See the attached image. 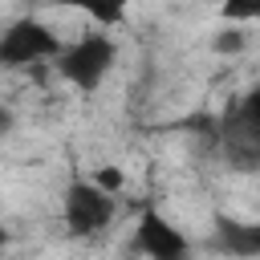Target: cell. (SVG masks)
Instances as JSON below:
<instances>
[{"instance_id":"8fae6325","label":"cell","mask_w":260,"mask_h":260,"mask_svg":"<svg viewBox=\"0 0 260 260\" xmlns=\"http://www.w3.org/2000/svg\"><path fill=\"white\" fill-rule=\"evenodd\" d=\"M12 126H16V114H12L8 106H0V138H4V134H8Z\"/></svg>"},{"instance_id":"8992f818","label":"cell","mask_w":260,"mask_h":260,"mask_svg":"<svg viewBox=\"0 0 260 260\" xmlns=\"http://www.w3.org/2000/svg\"><path fill=\"white\" fill-rule=\"evenodd\" d=\"M211 248L219 256H232V260H256L260 256V228L244 223V219H232V215H215Z\"/></svg>"},{"instance_id":"ba28073f","label":"cell","mask_w":260,"mask_h":260,"mask_svg":"<svg viewBox=\"0 0 260 260\" xmlns=\"http://www.w3.org/2000/svg\"><path fill=\"white\" fill-rule=\"evenodd\" d=\"M244 45H248V32H240V28H223L215 37V53H240Z\"/></svg>"},{"instance_id":"9c48e42d","label":"cell","mask_w":260,"mask_h":260,"mask_svg":"<svg viewBox=\"0 0 260 260\" xmlns=\"http://www.w3.org/2000/svg\"><path fill=\"white\" fill-rule=\"evenodd\" d=\"M85 12H89L98 24H118V20H126V12H122V8H85Z\"/></svg>"},{"instance_id":"6da1fadb","label":"cell","mask_w":260,"mask_h":260,"mask_svg":"<svg viewBox=\"0 0 260 260\" xmlns=\"http://www.w3.org/2000/svg\"><path fill=\"white\" fill-rule=\"evenodd\" d=\"M114 61H118V45H114L102 28H93V32H85V37H77L73 45H61V53H57V73H61L69 85H77L81 93H93V89L110 77Z\"/></svg>"},{"instance_id":"277c9868","label":"cell","mask_w":260,"mask_h":260,"mask_svg":"<svg viewBox=\"0 0 260 260\" xmlns=\"http://www.w3.org/2000/svg\"><path fill=\"white\" fill-rule=\"evenodd\" d=\"M215 134H219L223 150L232 154V162L240 171H252L256 167V154H260V89H248L232 106V114L219 118V130Z\"/></svg>"},{"instance_id":"4fadbf2b","label":"cell","mask_w":260,"mask_h":260,"mask_svg":"<svg viewBox=\"0 0 260 260\" xmlns=\"http://www.w3.org/2000/svg\"><path fill=\"white\" fill-rule=\"evenodd\" d=\"M126 260H138V256H126Z\"/></svg>"},{"instance_id":"5b68a950","label":"cell","mask_w":260,"mask_h":260,"mask_svg":"<svg viewBox=\"0 0 260 260\" xmlns=\"http://www.w3.org/2000/svg\"><path fill=\"white\" fill-rule=\"evenodd\" d=\"M130 248L142 260H191V240L162 211H154V207H146L138 215V228H134Z\"/></svg>"},{"instance_id":"7c38bea8","label":"cell","mask_w":260,"mask_h":260,"mask_svg":"<svg viewBox=\"0 0 260 260\" xmlns=\"http://www.w3.org/2000/svg\"><path fill=\"white\" fill-rule=\"evenodd\" d=\"M4 248H8V228L0 223V256H4Z\"/></svg>"},{"instance_id":"52a82bcc","label":"cell","mask_w":260,"mask_h":260,"mask_svg":"<svg viewBox=\"0 0 260 260\" xmlns=\"http://www.w3.org/2000/svg\"><path fill=\"white\" fill-rule=\"evenodd\" d=\"M89 183H93L98 191H106V195H118V191L126 187V175H122L118 167H98V175H93Z\"/></svg>"},{"instance_id":"3957f363","label":"cell","mask_w":260,"mask_h":260,"mask_svg":"<svg viewBox=\"0 0 260 260\" xmlns=\"http://www.w3.org/2000/svg\"><path fill=\"white\" fill-rule=\"evenodd\" d=\"M57 53H61V37L37 16H20L0 32V65L4 69H28L37 61H57Z\"/></svg>"},{"instance_id":"30bf717a","label":"cell","mask_w":260,"mask_h":260,"mask_svg":"<svg viewBox=\"0 0 260 260\" xmlns=\"http://www.w3.org/2000/svg\"><path fill=\"white\" fill-rule=\"evenodd\" d=\"M223 16H232V20H252V16H256V8H248V4H228V8H223Z\"/></svg>"},{"instance_id":"7a4b0ae2","label":"cell","mask_w":260,"mask_h":260,"mask_svg":"<svg viewBox=\"0 0 260 260\" xmlns=\"http://www.w3.org/2000/svg\"><path fill=\"white\" fill-rule=\"evenodd\" d=\"M118 215V199L98 191L89 179H73L65 187V199H61V219H65V236L73 240H93L102 236Z\"/></svg>"}]
</instances>
